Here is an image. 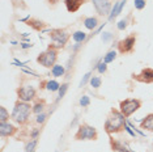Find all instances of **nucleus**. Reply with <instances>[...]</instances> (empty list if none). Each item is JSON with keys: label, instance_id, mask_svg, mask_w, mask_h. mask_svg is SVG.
I'll return each mask as SVG.
<instances>
[{"label": "nucleus", "instance_id": "nucleus-1", "mask_svg": "<svg viewBox=\"0 0 153 152\" xmlns=\"http://www.w3.org/2000/svg\"><path fill=\"white\" fill-rule=\"evenodd\" d=\"M126 117L120 113L118 109H111L110 113L107 114L105 125H103V130L106 131L109 135H114V134H119L127 127L126 123Z\"/></svg>", "mask_w": 153, "mask_h": 152}, {"label": "nucleus", "instance_id": "nucleus-2", "mask_svg": "<svg viewBox=\"0 0 153 152\" xmlns=\"http://www.w3.org/2000/svg\"><path fill=\"white\" fill-rule=\"evenodd\" d=\"M33 113V105H30L29 102L17 100L15 102V108H13L11 118L15 121L16 123H19L20 126H26L30 121V114Z\"/></svg>", "mask_w": 153, "mask_h": 152}, {"label": "nucleus", "instance_id": "nucleus-3", "mask_svg": "<svg viewBox=\"0 0 153 152\" xmlns=\"http://www.w3.org/2000/svg\"><path fill=\"white\" fill-rule=\"evenodd\" d=\"M58 54H59V50L53 47L51 45H48L47 50L42 51L39 55L37 57V63L43 66L45 68H53L55 64H56V60H58Z\"/></svg>", "mask_w": 153, "mask_h": 152}, {"label": "nucleus", "instance_id": "nucleus-4", "mask_svg": "<svg viewBox=\"0 0 153 152\" xmlns=\"http://www.w3.org/2000/svg\"><path fill=\"white\" fill-rule=\"evenodd\" d=\"M48 37L51 38V41L54 42V45H51L55 49L60 50L65 47V45L68 43L69 38H71V34H69L65 29H51L48 32Z\"/></svg>", "mask_w": 153, "mask_h": 152}, {"label": "nucleus", "instance_id": "nucleus-5", "mask_svg": "<svg viewBox=\"0 0 153 152\" xmlns=\"http://www.w3.org/2000/svg\"><path fill=\"white\" fill-rule=\"evenodd\" d=\"M141 105L143 101L139 98H126L119 102V110L126 118H130L132 114L141 108Z\"/></svg>", "mask_w": 153, "mask_h": 152}, {"label": "nucleus", "instance_id": "nucleus-6", "mask_svg": "<svg viewBox=\"0 0 153 152\" xmlns=\"http://www.w3.org/2000/svg\"><path fill=\"white\" fill-rule=\"evenodd\" d=\"M97 139H98V133H97L96 127L90 126L88 123H81L75 134V140H97Z\"/></svg>", "mask_w": 153, "mask_h": 152}, {"label": "nucleus", "instance_id": "nucleus-7", "mask_svg": "<svg viewBox=\"0 0 153 152\" xmlns=\"http://www.w3.org/2000/svg\"><path fill=\"white\" fill-rule=\"evenodd\" d=\"M135 45H136V34H131V36L126 37L124 39H120L117 45V49L120 54L126 55L131 54L135 50Z\"/></svg>", "mask_w": 153, "mask_h": 152}, {"label": "nucleus", "instance_id": "nucleus-8", "mask_svg": "<svg viewBox=\"0 0 153 152\" xmlns=\"http://www.w3.org/2000/svg\"><path fill=\"white\" fill-rule=\"evenodd\" d=\"M17 98L25 102L34 101L37 97V89L32 87V85H25V87H19L16 89Z\"/></svg>", "mask_w": 153, "mask_h": 152}, {"label": "nucleus", "instance_id": "nucleus-9", "mask_svg": "<svg viewBox=\"0 0 153 152\" xmlns=\"http://www.w3.org/2000/svg\"><path fill=\"white\" fill-rule=\"evenodd\" d=\"M131 77L135 81L139 83H144V84H152L153 83V68L151 67H145L139 72V74H132Z\"/></svg>", "mask_w": 153, "mask_h": 152}, {"label": "nucleus", "instance_id": "nucleus-10", "mask_svg": "<svg viewBox=\"0 0 153 152\" xmlns=\"http://www.w3.org/2000/svg\"><path fill=\"white\" fill-rule=\"evenodd\" d=\"M97 13L100 16H106L111 11V1L110 0H92Z\"/></svg>", "mask_w": 153, "mask_h": 152}, {"label": "nucleus", "instance_id": "nucleus-11", "mask_svg": "<svg viewBox=\"0 0 153 152\" xmlns=\"http://www.w3.org/2000/svg\"><path fill=\"white\" fill-rule=\"evenodd\" d=\"M17 127L13 126L12 123L9 122H1L0 123V135H1L3 138L5 136H13L15 134L17 133Z\"/></svg>", "mask_w": 153, "mask_h": 152}, {"label": "nucleus", "instance_id": "nucleus-12", "mask_svg": "<svg viewBox=\"0 0 153 152\" xmlns=\"http://www.w3.org/2000/svg\"><path fill=\"white\" fill-rule=\"evenodd\" d=\"M86 3V0H64V4H65V8H67L68 12L71 13H75L80 9V7L84 5Z\"/></svg>", "mask_w": 153, "mask_h": 152}, {"label": "nucleus", "instance_id": "nucleus-13", "mask_svg": "<svg viewBox=\"0 0 153 152\" xmlns=\"http://www.w3.org/2000/svg\"><path fill=\"white\" fill-rule=\"evenodd\" d=\"M110 146H111V150L117 151V152H131L130 148L123 144V142L114 139L113 135H110Z\"/></svg>", "mask_w": 153, "mask_h": 152}, {"label": "nucleus", "instance_id": "nucleus-14", "mask_svg": "<svg viewBox=\"0 0 153 152\" xmlns=\"http://www.w3.org/2000/svg\"><path fill=\"white\" fill-rule=\"evenodd\" d=\"M26 25L30 26V28H33V29L37 30V32H41V30H43L47 26V24L43 22V21H41V20H38V19H29L26 21Z\"/></svg>", "mask_w": 153, "mask_h": 152}, {"label": "nucleus", "instance_id": "nucleus-15", "mask_svg": "<svg viewBox=\"0 0 153 152\" xmlns=\"http://www.w3.org/2000/svg\"><path fill=\"white\" fill-rule=\"evenodd\" d=\"M140 129L153 133V113L148 114V115H145V118L143 119L141 123H140Z\"/></svg>", "mask_w": 153, "mask_h": 152}, {"label": "nucleus", "instance_id": "nucleus-16", "mask_svg": "<svg viewBox=\"0 0 153 152\" xmlns=\"http://www.w3.org/2000/svg\"><path fill=\"white\" fill-rule=\"evenodd\" d=\"M124 4H126V0H122V1H119V3H115L113 11H111V13H110V20H114L118 15H119V13L122 12V9H123Z\"/></svg>", "mask_w": 153, "mask_h": 152}, {"label": "nucleus", "instance_id": "nucleus-17", "mask_svg": "<svg viewBox=\"0 0 153 152\" xmlns=\"http://www.w3.org/2000/svg\"><path fill=\"white\" fill-rule=\"evenodd\" d=\"M84 25L86 29H89V30L96 29L97 25H98V19H97V17H86L84 20Z\"/></svg>", "mask_w": 153, "mask_h": 152}, {"label": "nucleus", "instance_id": "nucleus-18", "mask_svg": "<svg viewBox=\"0 0 153 152\" xmlns=\"http://www.w3.org/2000/svg\"><path fill=\"white\" fill-rule=\"evenodd\" d=\"M45 108H46V101L45 100H36V102L33 104V113L41 114Z\"/></svg>", "mask_w": 153, "mask_h": 152}, {"label": "nucleus", "instance_id": "nucleus-19", "mask_svg": "<svg viewBox=\"0 0 153 152\" xmlns=\"http://www.w3.org/2000/svg\"><path fill=\"white\" fill-rule=\"evenodd\" d=\"M51 74H53L54 77H60V76L64 75V67L60 64H55L53 68H51Z\"/></svg>", "mask_w": 153, "mask_h": 152}, {"label": "nucleus", "instance_id": "nucleus-20", "mask_svg": "<svg viewBox=\"0 0 153 152\" xmlns=\"http://www.w3.org/2000/svg\"><path fill=\"white\" fill-rule=\"evenodd\" d=\"M46 88L48 89V91H51V92H56V91L60 89V84H59L58 81H55V80H47Z\"/></svg>", "mask_w": 153, "mask_h": 152}, {"label": "nucleus", "instance_id": "nucleus-21", "mask_svg": "<svg viewBox=\"0 0 153 152\" xmlns=\"http://www.w3.org/2000/svg\"><path fill=\"white\" fill-rule=\"evenodd\" d=\"M72 38H74V41L75 42H77V43H80V42H82V41L86 38V34L84 33V32H75L74 34H72Z\"/></svg>", "mask_w": 153, "mask_h": 152}, {"label": "nucleus", "instance_id": "nucleus-22", "mask_svg": "<svg viewBox=\"0 0 153 152\" xmlns=\"http://www.w3.org/2000/svg\"><path fill=\"white\" fill-rule=\"evenodd\" d=\"M101 84H102V79H101L100 76H93V77L90 79V85H92L93 88H100Z\"/></svg>", "mask_w": 153, "mask_h": 152}, {"label": "nucleus", "instance_id": "nucleus-23", "mask_svg": "<svg viewBox=\"0 0 153 152\" xmlns=\"http://www.w3.org/2000/svg\"><path fill=\"white\" fill-rule=\"evenodd\" d=\"M8 119H9V113L7 112L4 106H1L0 108V121L1 122H8Z\"/></svg>", "mask_w": 153, "mask_h": 152}, {"label": "nucleus", "instance_id": "nucleus-24", "mask_svg": "<svg viewBox=\"0 0 153 152\" xmlns=\"http://www.w3.org/2000/svg\"><path fill=\"white\" fill-rule=\"evenodd\" d=\"M115 58H117V53H115V51H109V53L105 55V58H103V62L107 64V63H110V62H113Z\"/></svg>", "mask_w": 153, "mask_h": 152}, {"label": "nucleus", "instance_id": "nucleus-25", "mask_svg": "<svg viewBox=\"0 0 153 152\" xmlns=\"http://www.w3.org/2000/svg\"><path fill=\"white\" fill-rule=\"evenodd\" d=\"M135 8L139 9V11H141V9L145 8V5H147V1L145 0H135Z\"/></svg>", "mask_w": 153, "mask_h": 152}, {"label": "nucleus", "instance_id": "nucleus-26", "mask_svg": "<svg viewBox=\"0 0 153 152\" xmlns=\"http://www.w3.org/2000/svg\"><path fill=\"white\" fill-rule=\"evenodd\" d=\"M67 88H68V83H65V84L62 85L60 89H59V97H63L64 93H65V91H67Z\"/></svg>", "mask_w": 153, "mask_h": 152}, {"label": "nucleus", "instance_id": "nucleus-27", "mask_svg": "<svg viewBox=\"0 0 153 152\" xmlns=\"http://www.w3.org/2000/svg\"><path fill=\"white\" fill-rule=\"evenodd\" d=\"M36 144H37V139H33L32 140V143H29L26 146V152H32L33 151V148L36 147Z\"/></svg>", "mask_w": 153, "mask_h": 152}, {"label": "nucleus", "instance_id": "nucleus-28", "mask_svg": "<svg viewBox=\"0 0 153 152\" xmlns=\"http://www.w3.org/2000/svg\"><path fill=\"white\" fill-rule=\"evenodd\" d=\"M98 71L101 72V74H105V72L107 71V66H106L105 62H102V63L98 64Z\"/></svg>", "mask_w": 153, "mask_h": 152}, {"label": "nucleus", "instance_id": "nucleus-29", "mask_svg": "<svg viewBox=\"0 0 153 152\" xmlns=\"http://www.w3.org/2000/svg\"><path fill=\"white\" fill-rule=\"evenodd\" d=\"M37 122L38 123H43L45 122V121H46V115H45V114L43 113H41V114H38V117H37Z\"/></svg>", "mask_w": 153, "mask_h": 152}, {"label": "nucleus", "instance_id": "nucleus-30", "mask_svg": "<svg viewBox=\"0 0 153 152\" xmlns=\"http://www.w3.org/2000/svg\"><path fill=\"white\" fill-rule=\"evenodd\" d=\"M126 26H127V20H122V21H119V24H118V29L119 30L126 29Z\"/></svg>", "mask_w": 153, "mask_h": 152}, {"label": "nucleus", "instance_id": "nucleus-31", "mask_svg": "<svg viewBox=\"0 0 153 152\" xmlns=\"http://www.w3.org/2000/svg\"><path fill=\"white\" fill-rule=\"evenodd\" d=\"M80 104H81L82 106H88L89 105V97L88 96H84V97L80 100Z\"/></svg>", "mask_w": 153, "mask_h": 152}, {"label": "nucleus", "instance_id": "nucleus-32", "mask_svg": "<svg viewBox=\"0 0 153 152\" xmlns=\"http://www.w3.org/2000/svg\"><path fill=\"white\" fill-rule=\"evenodd\" d=\"M48 1H50V3H51V1H59V0H48Z\"/></svg>", "mask_w": 153, "mask_h": 152}]
</instances>
